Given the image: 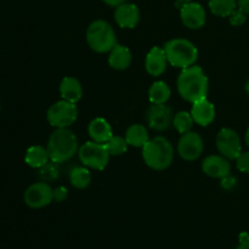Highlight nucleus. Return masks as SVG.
Wrapping results in <instances>:
<instances>
[{
  "label": "nucleus",
  "instance_id": "4be33fe9",
  "mask_svg": "<svg viewBox=\"0 0 249 249\" xmlns=\"http://www.w3.org/2000/svg\"><path fill=\"white\" fill-rule=\"evenodd\" d=\"M170 95H172V90L169 85L162 80L155 82L148 89V100L151 104H167L168 100L170 99Z\"/></svg>",
  "mask_w": 249,
  "mask_h": 249
},
{
  "label": "nucleus",
  "instance_id": "2f4dec72",
  "mask_svg": "<svg viewBox=\"0 0 249 249\" xmlns=\"http://www.w3.org/2000/svg\"><path fill=\"white\" fill-rule=\"evenodd\" d=\"M237 6L238 9L249 15V0H237Z\"/></svg>",
  "mask_w": 249,
  "mask_h": 249
},
{
  "label": "nucleus",
  "instance_id": "c85d7f7f",
  "mask_svg": "<svg viewBox=\"0 0 249 249\" xmlns=\"http://www.w3.org/2000/svg\"><path fill=\"white\" fill-rule=\"evenodd\" d=\"M235 160L236 167L240 172L249 174V151H242Z\"/></svg>",
  "mask_w": 249,
  "mask_h": 249
},
{
  "label": "nucleus",
  "instance_id": "9d476101",
  "mask_svg": "<svg viewBox=\"0 0 249 249\" xmlns=\"http://www.w3.org/2000/svg\"><path fill=\"white\" fill-rule=\"evenodd\" d=\"M204 151V142L202 136L195 131L182 134L178 142V153L180 157L187 162L197 160Z\"/></svg>",
  "mask_w": 249,
  "mask_h": 249
},
{
  "label": "nucleus",
  "instance_id": "1a4fd4ad",
  "mask_svg": "<svg viewBox=\"0 0 249 249\" xmlns=\"http://www.w3.org/2000/svg\"><path fill=\"white\" fill-rule=\"evenodd\" d=\"M24 203L32 209L48 207L53 201V189L45 181L32 184L23 195Z\"/></svg>",
  "mask_w": 249,
  "mask_h": 249
},
{
  "label": "nucleus",
  "instance_id": "5701e85b",
  "mask_svg": "<svg viewBox=\"0 0 249 249\" xmlns=\"http://www.w3.org/2000/svg\"><path fill=\"white\" fill-rule=\"evenodd\" d=\"M70 182L74 189L84 190L91 182V174L89 168L87 167H75L70 172Z\"/></svg>",
  "mask_w": 249,
  "mask_h": 249
},
{
  "label": "nucleus",
  "instance_id": "f257e3e1",
  "mask_svg": "<svg viewBox=\"0 0 249 249\" xmlns=\"http://www.w3.org/2000/svg\"><path fill=\"white\" fill-rule=\"evenodd\" d=\"M178 92L185 101L190 104L207 99L209 80L199 66H191L181 70L177 80Z\"/></svg>",
  "mask_w": 249,
  "mask_h": 249
},
{
  "label": "nucleus",
  "instance_id": "20e7f679",
  "mask_svg": "<svg viewBox=\"0 0 249 249\" xmlns=\"http://www.w3.org/2000/svg\"><path fill=\"white\" fill-rule=\"evenodd\" d=\"M168 63L177 68L191 67L198 60V49L192 41L185 38L170 39L164 45Z\"/></svg>",
  "mask_w": 249,
  "mask_h": 249
},
{
  "label": "nucleus",
  "instance_id": "f704fd0d",
  "mask_svg": "<svg viewBox=\"0 0 249 249\" xmlns=\"http://www.w3.org/2000/svg\"><path fill=\"white\" fill-rule=\"evenodd\" d=\"M236 249H249V242H242L237 246Z\"/></svg>",
  "mask_w": 249,
  "mask_h": 249
},
{
  "label": "nucleus",
  "instance_id": "6ab92c4d",
  "mask_svg": "<svg viewBox=\"0 0 249 249\" xmlns=\"http://www.w3.org/2000/svg\"><path fill=\"white\" fill-rule=\"evenodd\" d=\"M133 61V55L129 48L117 44L108 55V65L116 71H125Z\"/></svg>",
  "mask_w": 249,
  "mask_h": 249
},
{
  "label": "nucleus",
  "instance_id": "4468645a",
  "mask_svg": "<svg viewBox=\"0 0 249 249\" xmlns=\"http://www.w3.org/2000/svg\"><path fill=\"white\" fill-rule=\"evenodd\" d=\"M114 21L121 28H135L140 22V10L135 4L123 2L114 10Z\"/></svg>",
  "mask_w": 249,
  "mask_h": 249
},
{
  "label": "nucleus",
  "instance_id": "9b49d317",
  "mask_svg": "<svg viewBox=\"0 0 249 249\" xmlns=\"http://www.w3.org/2000/svg\"><path fill=\"white\" fill-rule=\"evenodd\" d=\"M173 112L165 104H152L147 108L145 119L152 130L164 131L173 124Z\"/></svg>",
  "mask_w": 249,
  "mask_h": 249
},
{
  "label": "nucleus",
  "instance_id": "f3484780",
  "mask_svg": "<svg viewBox=\"0 0 249 249\" xmlns=\"http://www.w3.org/2000/svg\"><path fill=\"white\" fill-rule=\"evenodd\" d=\"M88 134L91 141L99 143H106L113 136V130L108 122L105 118H94L88 125Z\"/></svg>",
  "mask_w": 249,
  "mask_h": 249
},
{
  "label": "nucleus",
  "instance_id": "f03ea898",
  "mask_svg": "<svg viewBox=\"0 0 249 249\" xmlns=\"http://www.w3.org/2000/svg\"><path fill=\"white\" fill-rule=\"evenodd\" d=\"M46 150L50 160L58 164L65 163L78 153V139L70 128H56L49 138Z\"/></svg>",
  "mask_w": 249,
  "mask_h": 249
},
{
  "label": "nucleus",
  "instance_id": "2eb2a0df",
  "mask_svg": "<svg viewBox=\"0 0 249 249\" xmlns=\"http://www.w3.org/2000/svg\"><path fill=\"white\" fill-rule=\"evenodd\" d=\"M168 66V58L164 49L160 46H153L146 55V72L152 77H160L165 72Z\"/></svg>",
  "mask_w": 249,
  "mask_h": 249
},
{
  "label": "nucleus",
  "instance_id": "aec40b11",
  "mask_svg": "<svg viewBox=\"0 0 249 249\" xmlns=\"http://www.w3.org/2000/svg\"><path fill=\"white\" fill-rule=\"evenodd\" d=\"M125 140L129 146L131 147H141L147 143L150 140V134H148L147 128L143 124H131L125 131Z\"/></svg>",
  "mask_w": 249,
  "mask_h": 249
},
{
  "label": "nucleus",
  "instance_id": "e433bc0d",
  "mask_svg": "<svg viewBox=\"0 0 249 249\" xmlns=\"http://www.w3.org/2000/svg\"><path fill=\"white\" fill-rule=\"evenodd\" d=\"M179 2H181V4H185V2H190V1H194V0H178Z\"/></svg>",
  "mask_w": 249,
  "mask_h": 249
},
{
  "label": "nucleus",
  "instance_id": "c756f323",
  "mask_svg": "<svg viewBox=\"0 0 249 249\" xmlns=\"http://www.w3.org/2000/svg\"><path fill=\"white\" fill-rule=\"evenodd\" d=\"M67 197H68V190L66 189L65 186H58L56 187V189H53V201L61 203V202L65 201Z\"/></svg>",
  "mask_w": 249,
  "mask_h": 249
},
{
  "label": "nucleus",
  "instance_id": "a878e982",
  "mask_svg": "<svg viewBox=\"0 0 249 249\" xmlns=\"http://www.w3.org/2000/svg\"><path fill=\"white\" fill-rule=\"evenodd\" d=\"M106 148L111 156H122L128 151V142L125 138L119 135H113L106 143Z\"/></svg>",
  "mask_w": 249,
  "mask_h": 249
},
{
  "label": "nucleus",
  "instance_id": "c9c22d12",
  "mask_svg": "<svg viewBox=\"0 0 249 249\" xmlns=\"http://www.w3.org/2000/svg\"><path fill=\"white\" fill-rule=\"evenodd\" d=\"M245 140H246V143H247V146H248V147H249V128L247 129V131H246Z\"/></svg>",
  "mask_w": 249,
  "mask_h": 249
},
{
  "label": "nucleus",
  "instance_id": "bb28decb",
  "mask_svg": "<svg viewBox=\"0 0 249 249\" xmlns=\"http://www.w3.org/2000/svg\"><path fill=\"white\" fill-rule=\"evenodd\" d=\"M38 173L41 181H45V182L53 181V180H56L58 177H60V168H58V163L53 162V160H49L46 164H44L43 167L39 168Z\"/></svg>",
  "mask_w": 249,
  "mask_h": 249
},
{
  "label": "nucleus",
  "instance_id": "7ed1b4c3",
  "mask_svg": "<svg viewBox=\"0 0 249 249\" xmlns=\"http://www.w3.org/2000/svg\"><path fill=\"white\" fill-rule=\"evenodd\" d=\"M142 158L145 164L153 170H165L174 160V148L164 136L150 139L142 147Z\"/></svg>",
  "mask_w": 249,
  "mask_h": 249
},
{
  "label": "nucleus",
  "instance_id": "473e14b6",
  "mask_svg": "<svg viewBox=\"0 0 249 249\" xmlns=\"http://www.w3.org/2000/svg\"><path fill=\"white\" fill-rule=\"evenodd\" d=\"M101 1H104L105 4L111 7H117L121 4H123V2H126L128 0H101Z\"/></svg>",
  "mask_w": 249,
  "mask_h": 249
},
{
  "label": "nucleus",
  "instance_id": "412c9836",
  "mask_svg": "<svg viewBox=\"0 0 249 249\" xmlns=\"http://www.w3.org/2000/svg\"><path fill=\"white\" fill-rule=\"evenodd\" d=\"M50 160L49 157V152L45 147L40 145H33L26 151V156H24V162L34 169H39L43 167L44 164Z\"/></svg>",
  "mask_w": 249,
  "mask_h": 249
},
{
  "label": "nucleus",
  "instance_id": "ddd939ff",
  "mask_svg": "<svg viewBox=\"0 0 249 249\" xmlns=\"http://www.w3.org/2000/svg\"><path fill=\"white\" fill-rule=\"evenodd\" d=\"M202 170L204 174L214 179H223L231 173V163L221 155L207 156L202 162Z\"/></svg>",
  "mask_w": 249,
  "mask_h": 249
},
{
  "label": "nucleus",
  "instance_id": "72a5a7b5",
  "mask_svg": "<svg viewBox=\"0 0 249 249\" xmlns=\"http://www.w3.org/2000/svg\"><path fill=\"white\" fill-rule=\"evenodd\" d=\"M242 242H249V233L242 232L240 235V243Z\"/></svg>",
  "mask_w": 249,
  "mask_h": 249
},
{
  "label": "nucleus",
  "instance_id": "dca6fc26",
  "mask_svg": "<svg viewBox=\"0 0 249 249\" xmlns=\"http://www.w3.org/2000/svg\"><path fill=\"white\" fill-rule=\"evenodd\" d=\"M215 106L208 99L199 100L192 104L191 116L194 122L199 126H208L215 119Z\"/></svg>",
  "mask_w": 249,
  "mask_h": 249
},
{
  "label": "nucleus",
  "instance_id": "b1692460",
  "mask_svg": "<svg viewBox=\"0 0 249 249\" xmlns=\"http://www.w3.org/2000/svg\"><path fill=\"white\" fill-rule=\"evenodd\" d=\"M209 10L218 17H229L237 9V0H209Z\"/></svg>",
  "mask_w": 249,
  "mask_h": 249
},
{
  "label": "nucleus",
  "instance_id": "f8f14e48",
  "mask_svg": "<svg viewBox=\"0 0 249 249\" xmlns=\"http://www.w3.org/2000/svg\"><path fill=\"white\" fill-rule=\"evenodd\" d=\"M180 19L186 28L201 29L207 21L206 10L198 2H185L180 7Z\"/></svg>",
  "mask_w": 249,
  "mask_h": 249
},
{
  "label": "nucleus",
  "instance_id": "7c9ffc66",
  "mask_svg": "<svg viewBox=\"0 0 249 249\" xmlns=\"http://www.w3.org/2000/svg\"><path fill=\"white\" fill-rule=\"evenodd\" d=\"M235 182H236V180L233 179V178H231L230 175H228V177H225L221 179V186H223L224 189H231V187L235 185Z\"/></svg>",
  "mask_w": 249,
  "mask_h": 249
},
{
  "label": "nucleus",
  "instance_id": "39448f33",
  "mask_svg": "<svg viewBox=\"0 0 249 249\" xmlns=\"http://www.w3.org/2000/svg\"><path fill=\"white\" fill-rule=\"evenodd\" d=\"M87 43L97 53H109L117 45V36L113 27L105 19L91 22L87 29Z\"/></svg>",
  "mask_w": 249,
  "mask_h": 249
},
{
  "label": "nucleus",
  "instance_id": "393cba45",
  "mask_svg": "<svg viewBox=\"0 0 249 249\" xmlns=\"http://www.w3.org/2000/svg\"><path fill=\"white\" fill-rule=\"evenodd\" d=\"M194 123L195 122L191 116V112L180 111L177 114H174V118H173V125L181 135L191 131Z\"/></svg>",
  "mask_w": 249,
  "mask_h": 249
},
{
  "label": "nucleus",
  "instance_id": "cd10ccee",
  "mask_svg": "<svg viewBox=\"0 0 249 249\" xmlns=\"http://www.w3.org/2000/svg\"><path fill=\"white\" fill-rule=\"evenodd\" d=\"M229 21H230V23L232 24L233 27H240L242 26V24H245L246 21H247V14L237 7V9L229 16Z\"/></svg>",
  "mask_w": 249,
  "mask_h": 249
},
{
  "label": "nucleus",
  "instance_id": "a211bd4d",
  "mask_svg": "<svg viewBox=\"0 0 249 249\" xmlns=\"http://www.w3.org/2000/svg\"><path fill=\"white\" fill-rule=\"evenodd\" d=\"M61 99L72 104H77L83 96L82 83L74 77H65L60 83Z\"/></svg>",
  "mask_w": 249,
  "mask_h": 249
},
{
  "label": "nucleus",
  "instance_id": "0eeeda50",
  "mask_svg": "<svg viewBox=\"0 0 249 249\" xmlns=\"http://www.w3.org/2000/svg\"><path fill=\"white\" fill-rule=\"evenodd\" d=\"M78 118L77 104L66 100L51 105L46 112V119L53 128H70Z\"/></svg>",
  "mask_w": 249,
  "mask_h": 249
},
{
  "label": "nucleus",
  "instance_id": "6e6552de",
  "mask_svg": "<svg viewBox=\"0 0 249 249\" xmlns=\"http://www.w3.org/2000/svg\"><path fill=\"white\" fill-rule=\"evenodd\" d=\"M215 145L219 153L228 158L229 160H235L242 152L241 138L236 130L231 128H223L216 134Z\"/></svg>",
  "mask_w": 249,
  "mask_h": 249
},
{
  "label": "nucleus",
  "instance_id": "4c0bfd02",
  "mask_svg": "<svg viewBox=\"0 0 249 249\" xmlns=\"http://www.w3.org/2000/svg\"><path fill=\"white\" fill-rule=\"evenodd\" d=\"M246 90H247V92L249 94V79L247 80V83H246Z\"/></svg>",
  "mask_w": 249,
  "mask_h": 249
},
{
  "label": "nucleus",
  "instance_id": "423d86ee",
  "mask_svg": "<svg viewBox=\"0 0 249 249\" xmlns=\"http://www.w3.org/2000/svg\"><path fill=\"white\" fill-rule=\"evenodd\" d=\"M80 163L89 169L104 170L109 162L111 155L107 151L105 143L88 141L83 143L78 150Z\"/></svg>",
  "mask_w": 249,
  "mask_h": 249
}]
</instances>
